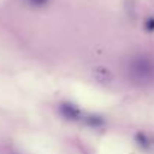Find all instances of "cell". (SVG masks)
Instances as JSON below:
<instances>
[{
    "label": "cell",
    "instance_id": "6da1fadb",
    "mask_svg": "<svg viewBox=\"0 0 154 154\" xmlns=\"http://www.w3.org/2000/svg\"><path fill=\"white\" fill-rule=\"evenodd\" d=\"M127 72L134 83H148L154 75V63L148 56H134L128 62Z\"/></svg>",
    "mask_w": 154,
    "mask_h": 154
},
{
    "label": "cell",
    "instance_id": "7a4b0ae2",
    "mask_svg": "<svg viewBox=\"0 0 154 154\" xmlns=\"http://www.w3.org/2000/svg\"><path fill=\"white\" fill-rule=\"evenodd\" d=\"M56 113L65 122L80 124L82 122V118L85 115V109H82L80 104H77L72 100H60L56 104Z\"/></svg>",
    "mask_w": 154,
    "mask_h": 154
},
{
    "label": "cell",
    "instance_id": "3957f363",
    "mask_svg": "<svg viewBox=\"0 0 154 154\" xmlns=\"http://www.w3.org/2000/svg\"><path fill=\"white\" fill-rule=\"evenodd\" d=\"M80 125L89 128V130H95V131H101L106 128L107 125V119L104 115L98 113V112H88L85 110V115L82 118Z\"/></svg>",
    "mask_w": 154,
    "mask_h": 154
},
{
    "label": "cell",
    "instance_id": "277c9868",
    "mask_svg": "<svg viewBox=\"0 0 154 154\" xmlns=\"http://www.w3.org/2000/svg\"><path fill=\"white\" fill-rule=\"evenodd\" d=\"M24 5L30 9H35V11H39V9H44L47 8L50 3H51V0H23Z\"/></svg>",
    "mask_w": 154,
    "mask_h": 154
},
{
    "label": "cell",
    "instance_id": "5b68a950",
    "mask_svg": "<svg viewBox=\"0 0 154 154\" xmlns=\"http://www.w3.org/2000/svg\"><path fill=\"white\" fill-rule=\"evenodd\" d=\"M94 75L97 77L100 82H107V80L110 79V71H109V68L97 66V68L94 69Z\"/></svg>",
    "mask_w": 154,
    "mask_h": 154
},
{
    "label": "cell",
    "instance_id": "8992f818",
    "mask_svg": "<svg viewBox=\"0 0 154 154\" xmlns=\"http://www.w3.org/2000/svg\"><path fill=\"white\" fill-rule=\"evenodd\" d=\"M134 140H136V143H137L142 149H148V148H149V137H148L145 133H137V134L134 136Z\"/></svg>",
    "mask_w": 154,
    "mask_h": 154
},
{
    "label": "cell",
    "instance_id": "52a82bcc",
    "mask_svg": "<svg viewBox=\"0 0 154 154\" xmlns=\"http://www.w3.org/2000/svg\"><path fill=\"white\" fill-rule=\"evenodd\" d=\"M145 30L146 32H154V17H149L145 20Z\"/></svg>",
    "mask_w": 154,
    "mask_h": 154
}]
</instances>
